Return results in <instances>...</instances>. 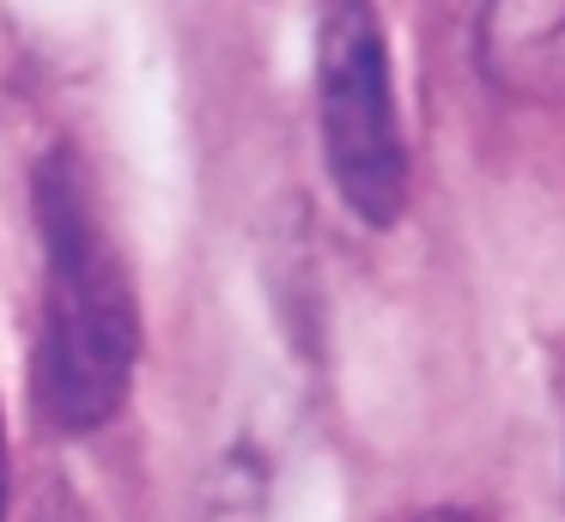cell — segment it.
Instances as JSON below:
<instances>
[{"label": "cell", "mask_w": 565, "mask_h": 522, "mask_svg": "<svg viewBox=\"0 0 565 522\" xmlns=\"http://www.w3.org/2000/svg\"><path fill=\"white\" fill-rule=\"evenodd\" d=\"M31 206L43 237V328L31 359V401L50 432L86 437L110 425L135 388L140 303L74 146H55L38 164Z\"/></svg>", "instance_id": "cell-1"}, {"label": "cell", "mask_w": 565, "mask_h": 522, "mask_svg": "<svg viewBox=\"0 0 565 522\" xmlns=\"http://www.w3.org/2000/svg\"><path fill=\"white\" fill-rule=\"evenodd\" d=\"M317 121L334 194L371 231H390L407 206V140L390 79V36L371 0L317 7Z\"/></svg>", "instance_id": "cell-2"}, {"label": "cell", "mask_w": 565, "mask_h": 522, "mask_svg": "<svg viewBox=\"0 0 565 522\" xmlns=\"http://www.w3.org/2000/svg\"><path fill=\"white\" fill-rule=\"evenodd\" d=\"M487 79L529 104H565V0H475Z\"/></svg>", "instance_id": "cell-3"}, {"label": "cell", "mask_w": 565, "mask_h": 522, "mask_svg": "<svg viewBox=\"0 0 565 522\" xmlns=\"http://www.w3.org/2000/svg\"><path fill=\"white\" fill-rule=\"evenodd\" d=\"M13 510V456H7V419H0V522Z\"/></svg>", "instance_id": "cell-4"}, {"label": "cell", "mask_w": 565, "mask_h": 522, "mask_svg": "<svg viewBox=\"0 0 565 522\" xmlns=\"http://www.w3.org/2000/svg\"><path fill=\"white\" fill-rule=\"evenodd\" d=\"M414 522H480L475 510H426V516H414Z\"/></svg>", "instance_id": "cell-5"}]
</instances>
